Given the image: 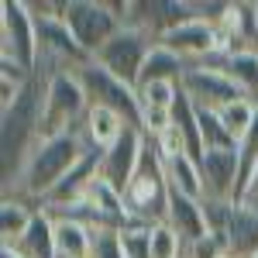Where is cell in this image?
Returning a JSON list of instances; mask_svg holds the SVG:
<instances>
[{
	"label": "cell",
	"instance_id": "obj_24",
	"mask_svg": "<svg viewBox=\"0 0 258 258\" xmlns=\"http://www.w3.org/2000/svg\"><path fill=\"white\" fill-rule=\"evenodd\" d=\"M197 117H200V138H203V152H224V148H238V141L231 138V131L220 124L217 110L197 107Z\"/></svg>",
	"mask_w": 258,
	"mask_h": 258
},
{
	"label": "cell",
	"instance_id": "obj_3",
	"mask_svg": "<svg viewBox=\"0 0 258 258\" xmlns=\"http://www.w3.org/2000/svg\"><path fill=\"white\" fill-rule=\"evenodd\" d=\"M169 197L172 186L165 176V159L159 152V141L145 138L141 148V162L135 169V176L124 189V207H127V220L141 224V227H155L169 220Z\"/></svg>",
	"mask_w": 258,
	"mask_h": 258
},
{
	"label": "cell",
	"instance_id": "obj_6",
	"mask_svg": "<svg viewBox=\"0 0 258 258\" xmlns=\"http://www.w3.org/2000/svg\"><path fill=\"white\" fill-rule=\"evenodd\" d=\"M155 45H159V41L152 38L148 31H141V28H127V24H124L117 35H114V38L93 55V62H97L100 69H107L110 76H117L120 83H127V86L138 90L141 69H145V62H148V55H152Z\"/></svg>",
	"mask_w": 258,
	"mask_h": 258
},
{
	"label": "cell",
	"instance_id": "obj_10",
	"mask_svg": "<svg viewBox=\"0 0 258 258\" xmlns=\"http://www.w3.org/2000/svg\"><path fill=\"white\" fill-rule=\"evenodd\" d=\"M200 176H203V197H207V200L238 203V193H241L238 148L207 152V155H203V162H200Z\"/></svg>",
	"mask_w": 258,
	"mask_h": 258
},
{
	"label": "cell",
	"instance_id": "obj_28",
	"mask_svg": "<svg viewBox=\"0 0 258 258\" xmlns=\"http://www.w3.org/2000/svg\"><path fill=\"white\" fill-rule=\"evenodd\" d=\"M124 238V251L127 258H152V227H141V224H127L120 231Z\"/></svg>",
	"mask_w": 258,
	"mask_h": 258
},
{
	"label": "cell",
	"instance_id": "obj_11",
	"mask_svg": "<svg viewBox=\"0 0 258 258\" xmlns=\"http://www.w3.org/2000/svg\"><path fill=\"white\" fill-rule=\"evenodd\" d=\"M141 148H145V135H141L138 127H127V131L100 155V179L124 193L127 182H131V176H135V169H138V162H141Z\"/></svg>",
	"mask_w": 258,
	"mask_h": 258
},
{
	"label": "cell",
	"instance_id": "obj_16",
	"mask_svg": "<svg viewBox=\"0 0 258 258\" xmlns=\"http://www.w3.org/2000/svg\"><path fill=\"white\" fill-rule=\"evenodd\" d=\"M21 258H59V248H55V220L48 217L45 210L35 214L31 227L21 234L18 244H11Z\"/></svg>",
	"mask_w": 258,
	"mask_h": 258
},
{
	"label": "cell",
	"instance_id": "obj_14",
	"mask_svg": "<svg viewBox=\"0 0 258 258\" xmlns=\"http://www.w3.org/2000/svg\"><path fill=\"white\" fill-rule=\"evenodd\" d=\"M220 244H224V255H231V258H255L258 255V214L255 210H248L244 203H234Z\"/></svg>",
	"mask_w": 258,
	"mask_h": 258
},
{
	"label": "cell",
	"instance_id": "obj_13",
	"mask_svg": "<svg viewBox=\"0 0 258 258\" xmlns=\"http://www.w3.org/2000/svg\"><path fill=\"white\" fill-rule=\"evenodd\" d=\"M165 224L179 234L186 255H189L193 244H200V241L210 234L207 217H203V200L182 197V193H176V189H172V197H169V220H165Z\"/></svg>",
	"mask_w": 258,
	"mask_h": 258
},
{
	"label": "cell",
	"instance_id": "obj_27",
	"mask_svg": "<svg viewBox=\"0 0 258 258\" xmlns=\"http://www.w3.org/2000/svg\"><path fill=\"white\" fill-rule=\"evenodd\" d=\"M93 258H127L120 227H100V231H93Z\"/></svg>",
	"mask_w": 258,
	"mask_h": 258
},
{
	"label": "cell",
	"instance_id": "obj_26",
	"mask_svg": "<svg viewBox=\"0 0 258 258\" xmlns=\"http://www.w3.org/2000/svg\"><path fill=\"white\" fill-rule=\"evenodd\" d=\"M152 258H186V248H182L179 234L169 224L152 227Z\"/></svg>",
	"mask_w": 258,
	"mask_h": 258
},
{
	"label": "cell",
	"instance_id": "obj_8",
	"mask_svg": "<svg viewBox=\"0 0 258 258\" xmlns=\"http://www.w3.org/2000/svg\"><path fill=\"white\" fill-rule=\"evenodd\" d=\"M0 59H14L18 66H38V31L28 0H4L0 4Z\"/></svg>",
	"mask_w": 258,
	"mask_h": 258
},
{
	"label": "cell",
	"instance_id": "obj_12",
	"mask_svg": "<svg viewBox=\"0 0 258 258\" xmlns=\"http://www.w3.org/2000/svg\"><path fill=\"white\" fill-rule=\"evenodd\" d=\"M162 48L176 52L182 62L189 66H200V62H210L217 55V35H214V24L207 21H186L172 31H165L159 38Z\"/></svg>",
	"mask_w": 258,
	"mask_h": 258
},
{
	"label": "cell",
	"instance_id": "obj_19",
	"mask_svg": "<svg viewBox=\"0 0 258 258\" xmlns=\"http://www.w3.org/2000/svg\"><path fill=\"white\" fill-rule=\"evenodd\" d=\"M172 127H176L182 141H186V155L189 159L203 162V138H200V117H197V103L186 97V93H179L176 107H172Z\"/></svg>",
	"mask_w": 258,
	"mask_h": 258
},
{
	"label": "cell",
	"instance_id": "obj_25",
	"mask_svg": "<svg viewBox=\"0 0 258 258\" xmlns=\"http://www.w3.org/2000/svg\"><path fill=\"white\" fill-rule=\"evenodd\" d=\"M179 93H182L179 83H145V86H138V103L155 107V110H172Z\"/></svg>",
	"mask_w": 258,
	"mask_h": 258
},
{
	"label": "cell",
	"instance_id": "obj_7",
	"mask_svg": "<svg viewBox=\"0 0 258 258\" xmlns=\"http://www.w3.org/2000/svg\"><path fill=\"white\" fill-rule=\"evenodd\" d=\"M76 80L83 83L90 107H110V110H117L131 127L141 131V103H138V90H135V86H127V83H120L117 76H110V73L100 69L93 59L76 69Z\"/></svg>",
	"mask_w": 258,
	"mask_h": 258
},
{
	"label": "cell",
	"instance_id": "obj_9",
	"mask_svg": "<svg viewBox=\"0 0 258 258\" xmlns=\"http://www.w3.org/2000/svg\"><path fill=\"white\" fill-rule=\"evenodd\" d=\"M179 90L193 100L197 107H207V110H220V107H227V103H234V100L244 97L238 86L227 80L217 66H210V62L189 66L186 76H182V83H179Z\"/></svg>",
	"mask_w": 258,
	"mask_h": 258
},
{
	"label": "cell",
	"instance_id": "obj_22",
	"mask_svg": "<svg viewBox=\"0 0 258 258\" xmlns=\"http://www.w3.org/2000/svg\"><path fill=\"white\" fill-rule=\"evenodd\" d=\"M165 176L169 186L182 193V197L203 200V176H200V162L189 155H176V159H165Z\"/></svg>",
	"mask_w": 258,
	"mask_h": 258
},
{
	"label": "cell",
	"instance_id": "obj_21",
	"mask_svg": "<svg viewBox=\"0 0 258 258\" xmlns=\"http://www.w3.org/2000/svg\"><path fill=\"white\" fill-rule=\"evenodd\" d=\"M59 258H93V227L76 220H55Z\"/></svg>",
	"mask_w": 258,
	"mask_h": 258
},
{
	"label": "cell",
	"instance_id": "obj_29",
	"mask_svg": "<svg viewBox=\"0 0 258 258\" xmlns=\"http://www.w3.org/2000/svg\"><path fill=\"white\" fill-rule=\"evenodd\" d=\"M238 203H244L248 210H255V214H258V169H255V176H251V182H248V189L241 193Z\"/></svg>",
	"mask_w": 258,
	"mask_h": 258
},
{
	"label": "cell",
	"instance_id": "obj_23",
	"mask_svg": "<svg viewBox=\"0 0 258 258\" xmlns=\"http://www.w3.org/2000/svg\"><path fill=\"white\" fill-rule=\"evenodd\" d=\"M217 117H220V124L231 131V138L241 141L251 131V124H255V117H258V103L248 100V97H241V100H234V103H227V107H220Z\"/></svg>",
	"mask_w": 258,
	"mask_h": 258
},
{
	"label": "cell",
	"instance_id": "obj_4",
	"mask_svg": "<svg viewBox=\"0 0 258 258\" xmlns=\"http://www.w3.org/2000/svg\"><path fill=\"white\" fill-rule=\"evenodd\" d=\"M62 21L69 24V31L76 35L90 59L124 28L120 0H62Z\"/></svg>",
	"mask_w": 258,
	"mask_h": 258
},
{
	"label": "cell",
	"instance_id": "obj_31",
	"mask_svg": "<svg viewBox=\"0 0 258 258\" xmlns=\"http://www.w3.org/2000/svg\"><path fill=\"white\" fill-rule=\"evenodd\" d=\"M255 258H258V255H255Z\"/></svg>",
	"mask_w": 258,
	"mask_h": 258
},
{
	"label": "cell",
	"instance_id": "obj_30",
	"mask_svg": "<svg viewBox=\"0 0 258 258\" xmlns=\"http://www.w3.org/2000/svg\"><path fill=\"white\" fill-rule=\"evenodd\" d=\"M0 258H21L14 248H0Z\"/></svg>",
	"mask_w": 258,
	"mask_h": 258
},
{
	"label": "cell",
	"instance_id": "obj_17",
	"mask_svg": "<svg viewBox=\"0 0 258 258\" xmlns=\"http://www.w3.org/2000/svg\"><path fill=\"white\" fill-rule=\"evenodd\" d=\"M210 66H217L227 80L238 86L248 100L258 103V52H238V55H214Z\"/></svg>",
	"mask_w": 258,
	"mask_h": 258
},
{
	"label": "cell",
	"instance_id": "obj_1",
	"mask_svg": "<svg viewBox=\"0 0 258 258\" xmlns=\"http://www.w3.org/2000/svg\"><path fill=\"white\" fill-rule=\"evenodd\" d=\"M86 141L80 131L69 135H55V138H41L35 145V152L28 155L24 169L18 172V179L4 189V197H14L28 207L41 210V203L52 197V189L59 186L62 179L76 169V162L86 155Z\"/></svg>",
	"mask_w": 258,
	"mask_h": 258
},
{
	"label": "cell",
	"instance_id": "obj_5",
	"mask_svg": "<svg viewBox=\"0 0 258 258\" xmlns=\"http://www.w3.org/2000/svg\"><path fill=\"white\" fill-rule=\"evenodd\" d=\"M90 110V100L76 73H59L45 86V110H41V138H55L80 131Z\"/></svg>",
	"mask_w": 258,
	"mask_h": 258
},
{
	"label": "cell",
	"instance_id": "obj_18",
	"mask_svg": "<svg viewBox=\"0 0 258 258\" xmlns=\"http://www.w3.org/2000/svg\"><path fill=\"white\" fill-rule=\"evenodd\" d=\"M35 214H38L35 207H28V203H21V200H14V197L0 200V248L18 244L21 234L31 227Z\"/></svg>",
	"mask_w": 258,
	"mask_h": 258
},
{
	"label": "cell",
	"instance_id": "obj_20",
	"mask_svg": "<svg viewBox=\"0 0 258 258\" xmlns=\"http://www.w3.org/2000/svg\"><path fill=\"white\" fill-rule=\"evenodd\" d=\"M186 69H189V62H182L176 52L155 45L152 55H148V62H145V69H141L138 86H145V83H182Z\"/></svg>",
	"mask_w": 258,
	"mask_h": 258
},
{
	"label": "cell",
	"instance_id": "obj_2",
	"mask_svg": "<svg viewBox=\"0 0 258 258\" xmlns=\"http://www.w3.org/2000/svg\"><path fill=\"white\" fill-rule=\"evenodd\" d=\"M45 76H31L14 107L0 114V186L7 189L24 169L28 155L41 141V110H45Z\"/></svg>",
	"mask_w": 258,
	"mask_h": 258
},
{
	"label": "cell",
	"instance_id": "obj_15",
	"mask_svg": "<svg viewBox=\"0 0 258 258\" xmlns=\"http://www.w3.org/2000/svg\"><path fill=\"white\" fill-rule=\"evenodd\" d=\"M127 127H131V124L120 117L117 110H110V107H90V110H86V120H83V127H80V135H83V141H86V148L107 152Z\"/></svg>",
	"mask_w": 258,
	"mask_h": 258
}]
</instances>
